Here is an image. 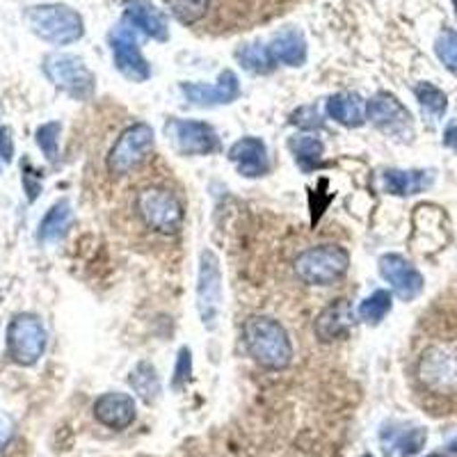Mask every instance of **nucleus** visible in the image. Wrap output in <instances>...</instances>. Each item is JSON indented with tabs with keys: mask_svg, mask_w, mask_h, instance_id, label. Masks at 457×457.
Here are the masks:
<instances>
[{
	"mask_svg": "<svg viewBox=\"0 0 457 457\" xmlns=\"http://www.w3.org/2000/svg\"><path fill=\"white\" fill-rule=\"evenodd\" d=\"M385 190L395 197L419 195L432 186V171L426 170H386L382 174Z\"/></svg>",
	"mask_w": 457,
	"mask_h": 457,
	"instance_id": "obj_21",
	"label": "nucleus"
},
{
	"mask_svg": "<svg viewBox=\"0 0 457 457\" xmlns=\"http://www.w3.org/2000/svg\"><path fill=\"white\" fill-rule=\"evenodd\" d=\"M165 130L183 156H211V154H218L222 149L218 130L206 121L171 117Z\"/></svg>",
	"mask_w": 457,
	"mask_h": 457,
	"instance_id": "obj_11",
	"label": "nucleus"
},
{
	"mask_svg": "<svg viewBox=\"0 0 457 457\" xmlns=\"http://www.w3.org/2000/svg\"><path fill=\"white\" fill-rule=\"evenodd\" d=\"M293 270L302 284L332 286L348 275L350 254L341 245H316V247H309L297 254Z\"/></svg>",
	"mask_w": 457,
	"mask_h": 457,
	"instance_id": "obj_2",
	"label": "nucleus"
},
{
	"mask_svg": "<svg viewBox=\"0 0 457 457\" xmlns=\"http://www.w3.org/2000/svg\"><path fill=\"white\" fill-rule=\"evenodd\" d=\"M435 53L436 57H439V62H442L453 76H457V32L455 30L444 28V30L439 32V37H436V42H435Z\"/></svg>",
	"mask_w": 457,
	"mask_h": 457,
	"instance_id": "obj_29",
	"label": "nucleus"
},
{
	"mask_svg": "<svg viewBox=\"0 0 457 457\" xmlns=\"http://www.w3.org/2000/svg\"><path fill=\"white\" fill-rule=\"evenodd\" d=\"M181 94L187 104L199 108H215V105H228L238 101L240 80L231 69H224L215 83H181Z\"/></svg>",
	"mask_w": 457,
	"mask_h": 457,
	"instance_id": "obj_13",
	"label": "nucleus"
},
{
	"mask_svg": "<svg viewBox=\"0 0 457 457\" xmlns=\"http://www.w3.org/2000/svg\"><path fill=\"white\" fill-rule=\"evenodd\" d=\"M453 5H455V14H457V0H453Z\"/></svg>",
	"mask_w": 457,
	"mask_h": 457,
	"instance_id": "obj_37",
	"label": "nucleus"
},
{
	"mask_svg": "<svg viewBox=\"0 0 457 457\" xmlns=\"http://www.w3.org/2000/svg\"><path fill=\"white\" fill-rule=\"evenodd\" d=\"M190 373H193V350L183 345L177 354V366H174V378H171V386L174 389H183L190 379Z\"/></svg>",
	"mask_w": 457,
	"mask_h": 457,
	"instance_id": "obj_32",
	"label": "nucleus"
},
{
	"mask_svg": "<svg viewBox=\"0 0 457 457\" xmlns=\"http://www.w3.org/2000/svg\"><path fill=\"white\" fill-rule=\"evenodd\" d=\"M391 307H394V295L389 291H385V288H379V291H373L359 304L357 316L361 322L375 328V325H379V322L389 316Z\"/></svg>",
	"mask_w": 457,
	"mask_h": 457,
	"instance_id": "obj_26",
	"label": "nucleus"
},
{
	"mask_svg": "<svg viewBox=\"0 0 457 457\" xmlns=\"http://www.w3.org/2000/svg\"><path fill=\"white\" fill-rule=\"evenodd\" d=\"M243 343L247 354L265 370H286L293 364V341L277 318L256 313L243 322Z\"/></svg>",
	"mask_w": 457,
	"mask_h": 457,
	"instance_id": "obj_1",
	"label": "nucleus"
},
{
	"mask_svg": "<svg viewBox=\"0 0 457 457\" xmlns=\"http://www.w3.org/2000/svg\"><path fill=\"white\" fill-rule=\"evenodd\" d=\"M26 21L39 39L55 44V46H69L85 35L83 16L69 5H57V3L55 5L30 7Z\"/></svg>",
	"mask_w": 457,
	"mask_h": 457,
	"instance_id": "obj_4",
	"label": "nucleus"
},
{
	"mask_svg": "<svg viewBox=\"0 0 457 457\" xmlns=\"http://www.w3.org/2000/svg\"><path fill=\"white\" fill-rule=\"evenodd\" d=\"M288 151H291L297 167H300L304 174H312V171L320 170L322 162H325V142H322L320 137L312 136V133L293 136L291 140H288Z\"/></svg>",
	"mask_w": 457,
	"mask_h": 457,
	"instance_id": "obj_22",
	"label": "nucleus"
},
{
	"mask_svg": "<svg viewBox=\"0 0 457 457\" xmlns=\"http://www.w3.org/2000/svg\"><path fill=\"white\" fill-rule=\"evenodd\" d=\"M154 145H156V136H154V129L149 124H145V121L130 124L129 129L121 130L112 149H110L108 171L112 177H124L151 156Z\"/></svg>",
	"mask_w": 457,
	"mask_h": 457,
	"instance_id": "obj_7",
	"label": "nucleus"
},
{
	"mask_svg": "<svg viewBox=\"0 0 457 457\" xmlns=\"http://www.w3.org/2000/svg\"><path fill=\"white\" fill-rule=\"evenodd\" d=\"M366 120L386 137L410 140L414 136V120L407 105L389 92H378L366 101Z\"/></svg>",
	"mask_w": 457,
	"mask_h": 457,
	"instance_id": "obj_10",
	"label": "nucleus"
},
{
	"mask_svg": "<svg viewBox=\"0 0 457 457\" xmlns=\"http://www.w3.org/2000/svg\"><path fill=\"white\" fill-rule=\"evenodd\" d=\"M124 19L156 42L170 39V23H167L165 12L158 10L151 0H124Z\"/></svg>",
	"mask_w": 457,
	"mask_h": 457,
	"instance_id": "obj_18",
	"label": "nucleus"
},
{
	"mask_svg": "<svg viewBox=\"0 0 457 457\" xmlns=\"http://www.w3.org/2000/svg\"><path fill=\"white\" fill-rule=\"evenodd\" d=\"M272 60L277 64H286V67H302L307 62V39L297 28H284L277 32L268 44Z\"/></svg>",
	"mask_w": 457,
	"mask_h": 457,
	"instance_id": "obj_19",
	"label": "nucleus"
},
{
	"mask_svg": "<svg viewBox=\"0 0 457 457\" xmlns=\"http://www.w3.org/2000/svg\"><path fill=\"white\" fill-rule=\"evenodd\" d=\"M354 325V309L350 300L338 297L329 302L328 307L322 309L313 320V334L320 343H334L338 338L348 337V332Z\"/></svg>",
	"mask_w": 457,
	"mask_h": 457,
	"instance_id": "obj_16",
	"label": "nucleus"
},
{
	"mask_svg": "<svg viewBox=\"0 0 457 457\" xmlns=\"http://www.w3.org/2000/svg\"><path fill=\"white\" fill-rule=\"evenodd\" d=\"M414 94H416V101H419V105H421L426 112H430L432 117H442V114L446 112V108H448L446 94L436 87V85L419 83L414 87Z\"/></svg>",
	"mask_w": 457,
	"mask_h": 457,
	"instance_id": "obj_28",
	"label": "nucleus"
},
{
	"mask_svg": "<svg viewBox=\"0 0 457 457\" xmlns=\"http://www.w3.org/2000/svg\"><path fill=\"white\" fill-rule=\"evenodd\" d=\"M44 322L32 313H19L7 328V354L14 364L35 366L46 350Z\"/></svg>",
	"mask_w": 457,
	"mask_h": 457,
	"instance_id": "obj_8",
	"label": "nucleus"
},
{
	"mask_svg": "<svg viewBox=\"0 0 457 457\" xmlns=\"http://www.w3.org/2000/svg\"><path fill=\"white\" fill-rule=\"evenodd\" d=\"M364 457H373V455H369V453H366V455Z\"/></svg>",
	"mask_w": 457,
	"mask_h": 457,
	"instance_id": "obj_39",
	"label": "nucleus"
},
{
	"mask_svg": "<svg viewBox=\"0 0 457 457\" xmlns=\"http://www.w3.org/2000/svg\"><path fill=\"white\" fill-rule=\"evenodd\" d=\"M197 312L204 329L213 332L222 316V268H220L218 254L211 247L199 254Z\"/></svg>",
	"mask_w": 457,
	"mask_h": 457,
	"instance_id": "obj_6",
	"label": "nucleus"
},
{
	"mask_svg": "<svg viewBox=\"0 0 457 457\" xmlns=\"http://www.w3.org/2000/svg\"><path fill=\"white\" fill-rule=\"evenodd\" d=\"M137 416L136 400L121 391H108L94 403V419L110 430H126Z\"/></svg>",
	"mask_w": 457,
	"mask_h": 457,
	"instance_id": "obj_17",
	"label": "nucleus"
},
{
	"mask_svg": "<svg viewBox=\"0 0 457 457\" xmlns=\"http://www.w3.org/2000/svg\"><path fill=\"white\" fill-rule=\"evenodd\" d=\"M228 161L234 162L240 177L245 179H261L265 174H270V154L268 146L261 137L245 136L236 140L227 151Z\"/></svg>",
	"mask_w": 457,
	"mask_h": 457,
	"instance_id": "obj_14",
	"label": "nucleus"
},
{
	"mask_svg": "<svg viewBox=\"0 0 457 457\" xmlns=\"http://www.w3.org/2000/svg\"><path fill=\"white\" fill-rule=\"evenodd\" d=\"M211 0H167L171 16L183 26H193L206 16Z\"/></svg>",
	"mask_w": 457,
	"mask_h": 457,
	"instance_id": "obj_27",
	"label": "nucleus"
},
{
	"mask_svg": "<svg viewBox=\"0 0 457 457\" xmlns=\"http://www.w3.org/2000/svg\"><path fill=\"white\" fill-rule=\"evenodd\" d=\"M42 69L46 79L57 89L67 92L71 99L87 101L96 92V76L89 71V67L80 57L69 55V53H51L44 57Z\"/></svg>",
	"mask_w": 457,
	"mask_h": 457,
	"instance_id": "obj_5",
	"label": "nucleus"
},
{
	"mask_svg": "<svg viewBox=\"0 0 457 457\" xmlns=\"http://www.w3.org/2000/svg\"><path fill=\"white\" fill-rule=\"evenodd\" d=\"M12 436V421L7 416H0V446H5Z\"/></svg>",
	"mask_w": 457,
	"mask_h": 457,
	"instance_id": "obj_35",
	"label": "nucleus"
},
{
	"mask_svg": "<svg viewBox=\"0 0 457 457\" xmlns=\"http://www.w3.org/2000/svg\"><path fill=\"white\" fill-rule=\"evenodd\" d=\"M110 51L117 71L130 83H146L151 79V64L140 51V39H137V28L129 21H121L120 26L110 32Z\"/></svg>",
	"mask_w": 457,
	"mask_h": 457,
	"instance_id": "obj_9",
	"label": "nucleus"
},
{
	"mask_svg": "<svg viewBox=\"0 0 457 457\" xmlns=\"http://www.w3.org/2000/svg\"><path fill=\"white\" fill-rule=\"evenodd\" d=\"M129 385L133 386L137 395L142 398V403L146 405H154L161 395V378L156 373V366L151 364V361H137L136 369L130 370L129 375Z\"/></svg>",
	"mask_w": 457,
	"mask_h": 457,
	"instance_id": "obj_24",
	"label": "nucleus"
},
{
	"mask_svg": "<svg viewBox=\"0 0 457 457\" xmlns=\"http://www.w3.org/2000/svg\"><path fill=\"white\" fill-rule=\"evenodd\" d=\"M430 457H444V455H430Z\"/></svg>",
	"mask_w": 457,
	"mask_h": 457,
	"instance_id": "obj_38",
	"label": "nucleus"
},
{
	"mask_svg": "<svg viewBox=\"0 0 457 457\" xmlns=\"http://www.w3.org/2000/svg\"><path fill=\"white\" fill-rule=\"evenodd\" d=\"M71 222H73L71 204H69V199H60V202H55L46 211V215H44L42 222H39V231H37V236H39L42 243H55V240H60L64 234H67Z\"/></svg>",
	"mask_w": 457,
	"mask_h": 457,
	"instance_id": "obj_23",
	"label": "nucleus"
},
{
	"mask_svg": "<svg viewBox=\"0 0 457 457\" xmlns=\"http://www.w3.org/2000/svg\"><path fill=\"white\" fill-rule=\"evenodd\" d=\"M23 187H26L30 202H35V199L39 197V193H42V177H39V171L32 170L28 162L23 165Z\"/></svg>",
	"mask_w": 457,
	"mask_h": 457,
	"instance_id": "obj_34",
	"label": "nucleus"
},
{
	"mask_svg": "<svg viewBox=\"0 0 457 457\" xmlns=\"http://www.w3.org/2000/svg\"><path fill=\"white\" fill-rule=\"evenodd\" d=\"M60 121H46L37 129L35 142L37 146L42 149V154L46 156V161L55 162L57 161V151H60Z\"/></svg>",
	"mask_w": 457,
	"mask_h": 457,
	"instance_id": "obj_30",
	"label": "nucleus"
},
{
	"mask_svg": "<svg viewBox=\"0 0 457 457\" xmlns=\"http://www.w3.org/2000/svg\"><path fill=\"white\" fill-rule=\"evenodd\" d=\"M137 215L156 234L174 236L186 222V208L183 202L165 186H146L137 193L136 199Z\"/></svg>",
	"mask_w": 457,
	"mask_h": 457,
	"instance_id": "obj_3",
	"label": "nucleus"
},
{
	"mask_svg": "<svg viewBox=\"0 0 457 457\" xmlns=\"http://www.w3.org/2000/svg\"><path fill=\"white\" fill-rule=\"evenodd\" d=\"M379 277L391 286V291L398 300L411 302L421 295L423 286V275L416 270L414 265L400 254H382L378 261Z\"/></svg>",
	"mask_w": 457,
	"mask_h": 457,
	"instance_id": "obj_12",
	"label": "nucleus"
},
{
	"mask_svg": "<svg viewBox=\"0 0 457 457\" xmlns=\"http://www.w3.org/2000/svg\"><path fill=\"white\" fill-rule=\"evenodd\" d=\"M426 439H428L426 430H421V428H414V430H407L405 435L400 436L394 446L400 448V455L410 457V455H416V453L421 451L423 444H426Z\"/></svg>",
	"mask_w": 457,
	"mask_h": 457,
	"instance_id": "obj_33",
	"label": "nucleus"
},
{
	"mask_svg": "<svg viewBox=\"0 0 457 457\" xmlns=\"http://www.w3.org/2000/svg\"><path fill=\"white\" fill-rule=\"evenodd\" d=\"M291 124L302 130H320L322 126H325V121H322L320 110H318L313 104H309V105H300V108L291 114Z\"/></svg>",
	"mask_w": 457,
	"mask_h": 457,
	"instance_id": "obj_31",
	"label": "nucleus"
},
{
	"mask_svg": "<svg viewBox=\"0 0 457 457\" xmlns=\"http://www.w3.org/2000/svg\"><path fill=\"white\" fill-rule=\"evenodd\" d=\"M444 142H446V146H451V149L457 151V126H453V129L446 130V137H444Z\"/></svg>",
	"mask_w": 457,
	"mask_h": 457,
	"instance_id": "obj_36",
	"label": "nucleus"
},
{
	"mask_svg": "<svg viewBox=\"0 0 457 457\" xmlns=\"http://www.w3.org/2000/svg\"><path fill=\"white\" fill-rule=\"evenodd\" d=\"M329 120L345 129H361L366 124V101L357 92L332 94L325 104Z\"/></svg>",
	"mask_w": 457,
	"mask_h": 457,
	"instance_id": "obj_20",
	"label": "nucleus"
},
{
	"mask_svg": "<svg viewBox=\"0 0 457 457\" xmlns=\"http://www.w3.org/2000/svg\"><path fill=\"white\" fill-rule=\"evenodd\" d=\"M419 373L423 385L436 394H453L457 389V357L446 350H428L421 359Z\"/></svg>",
	"mask_w": 457,
	"mask_h": 457,
	"instance_id": "obj_15",
	"label": "nucleus"
},
{
	"mask_svg": "<svg viewBox=\"0 0 457 457\" xmlns=\"http://www.w3.org/2000/svg\"><path fill=\"white\" fill-rule=\"evenodd\" d=\"M236 60L243 64V69H247L254 76H268V73L275 71L277 62L272 60L270 51L263 44H245L236 51Z\"/></svg>",
	"mask_w": 457,
	"mask_h": 457,
	"instance_id": "obj_25",
	"label": "nucleus"
}]
</instances>
